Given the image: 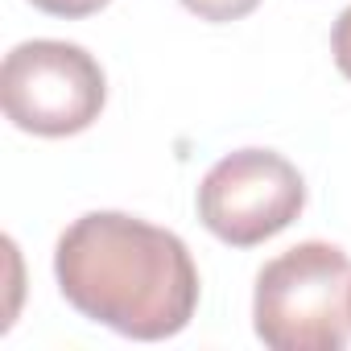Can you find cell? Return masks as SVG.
<instances>
[{"label": "cell", "instance_id": "6da1fadb", "mask_svg": "<svg viewBox=\"0 0 351 351\" xmlns=\"http://www.w3.org/2000/svg\"><path fill=\"white\" fill-rule=\"evenodd\" d=\"M62 298L91 322L153 343L178 335L199 306V269L191 248L124 211L75 219L54 252Z\"/></svg>", "mask_w": 351, "mask_h": 351}, {"label": "cell", "instance_id": "7a4b0ae2", "mask_svg": "<svg viewBox=\"0 0 351 351\" xmlns=\"http://www.w3.org/2000/svg\"><path fill=\"white\" fill-rule=\"evenodd\" d=\"M252 322L273 351H343L351 339V261L306 240L256 273Z\"/></svg>", "mask_w": 351, "mask_h": 351}, {"label": "cell", "instance_id": "3957f363", "mask_svg": "<svg viewBox=\"0 0 351 351\" xmlns=\"http://www.w3.org/2000/svg\"><path fill=\"white\" fill-rule=\"evenodd\" d=\"M108 83L99 62L75 42H21L0 66L5 116L34 136H71L99 120Z\"/></svg>", "mask_w": 351, "mask_h": 351}, {"label": "cell", "instance_id": "277c9868", "mask_svg": "<svg viewBox=\"0 0 351 351\" xmlns=\"http://www.w3.org/2000/svg\"><path fill=\"white\" fill-rule=\"evenodd\" d=\"M302 207V173L273 149H236L219 157L199 186V219L232 248H252L285 232Z\"/></svg>", "mask_w": 351, "mask_h": 351}, {"label": "cell", "instance_id": "5b68a950", "mask_svg": "<svg viewBox=\"0 0 351 351\" xmlns=\"http://www.w3.org/2000/svg\"><path fill=\"white\" fill-rule=\"evenodd\" d=\"M182 5L203 21H240L261 5V0H182Z\"/></svg>", "mask_w": 351, "mask_h": 351}, {"label": "cell", "instance_id": "8992f818", "mask_svg": "<svg viewBox=\"0 0 351 351\" xmlns=\"http://www.w3.org/2000/svg\"><path fill=\"white\" fill-rule=\"evenodd\" d=\"M34 9L50 13V17H66V21H79V17H91L99 9H108L112 0H29Z\"/></svg>", "mask_w": 351, "mask_h": 351}, {"label": "cell", "instance_id": "52a82bcc", "mask_svg": "<svg viewBox=\"0 0 351 351\" xmlns=\"http://www.w3.org/2000/svg\"><path fill=\"white\" fill-rule=\"evenodd\" d=\"M330 54H335V66L351 79V5L339 13V21L330 29Z\"/></svg>", "mask_w": 351, "mask_h": 351}]
</instances>
